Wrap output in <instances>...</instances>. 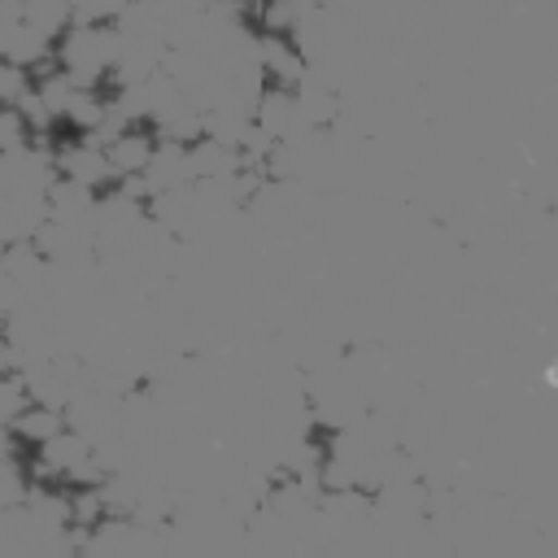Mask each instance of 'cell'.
Listing matches in <instances>:
<instances>
[{
  "label": "cell",
  "mask_w": 558,
  "mask_h": 558,
  "mask_svg": "<svg viewBox=\"0 0 558 558\" xmlns=\"http://www.w3.org/2000/svg\"><path fill=\"white\" fill-rule=\"evenodd\" d=\"M122 35L113 22H70L57 39H52V57L57 65L78 83V87H105L109 70L118 61Z\"/></svg>",
  "instance_id": "obj_1"
},
{
  "label": "cell",
  "mask_w": 558,
  "mask_h": 558,
  "mask_svg": "<svg viewBox=\"0 0 558 558\" xmlns=\"http://www.w3.org/2000/svg\"><path fill=\"white\" fill-rule=\"evenodd\" d=\"M0 57L13 61V65H22V70H31V65H39V61L52 57V39L44 31H35L31 22L17 17V22L0 26Z\"/></svg>",
  "instance_id": "obj_8"
},
{
  "label": "cell",
  "mask_w": 558,
  "mask_h": 558,
  "mask_svg": "<svg viewBox=\"0 0 558 558\" xmlns=\"http://www.w3.org/2000/svg\"><path fill=\"white\" fill-rule=\"evenodd\" d=\"M153 148H157V131H153L148 122H126L122 131H113V135L105 140V157H109V166H113L118 179L140 174V170L148 166Z\"/></svg>",
  "instance_id": "obj_3"
},
{
  "label": "cell",
  "mask_w": 558,
  "mask_h": 558,
  "mask_svg": "<svg viewBox=\"0 0 558 558\" xmlns=\"http://www.w3.org/2000/svg\"><path fill=\"white\" fill-rule=\"evenodd\" d=\"M140 183H144L148 196H153V192H166V187H183V183H192L187 144H179V140H157L148 166L140 170Z\"/></svg>",
  "instance_id": "obj_4"
},
{
  "label": "cell",
  "mask_w": 558,
  "mask_h": 558,
  "mask_svg": "<svg viewBox=\"0 0 558 558\" xmlns=\"http://www.w3.org/2000/svg\"><path fill=\"white\" fill-rule=\"evenodd\" d=\"M61 427H65V410L44 405V401H26V405L4 423V432H9V440H13L17 449L44 445V440H52Z\"/></svg>",
  "instance_id": "obj_5"
},
{
  "label": "cell",
  "mask_w": 558,
  "mask_h": 558,
  "mask_svg": "<svg viewBox=\"0 0 558 558\" xmlns=\"http://www.w3.org/2000/svg\"><path fill=\"white\" fill-rule=\"evenodd\" d=\"M31 140H35V135H31L26 118H22V109H17V105H0V153L26 148Z\"/></svg>",
  "instance_id": "obj_11"
},
{
  "label": "cell",
  "mask_w": 558,
  "mask_h": 558,
  "mask_svg": "<svg viewBox=\"0 0 558 558\" xmlns=\"http://www.w3.org/2000/svg\"><path fill=\"white\" fill-rule=\"evenodd\" d=\"M187 166H192V183H227L240 170V153L214 135H201L187 144Z\"/></svg>",
  "instance_id": "obj_6"
},
{
  "label": "cell",
  "mask_w": 558,
  "mask_h": 558,
  "mask_svg": "<svg viewBox=\"0 0 558 558\" xmlns=\"http://www.w3.org/2000/svg\"><path fill=\"white\" fill-rule=\"evenodd\" d=\"M44 205H48V218H57V222H87L92 227L96 192L74 183V179H65V174H57L48 183V192H44Z\"/></svg>",
  "instance_id": "obj_7"
},
{
  "label": "cell",
  "mask_w": 558,
  "mask_h": 558,
  "mask_svg": "<svg viewBox=\"0 0 558 558\" xmlns=\"http://www.w3.org/2000/svg\"><path fill=\"white\" fill-rule=\"evenodd\" d=\"M253 65L262 70L266 83H279V87H296L310 70V61H305V52L292 35H266V31H257Z\"/></svg>",
  "instance_id": "obj_2"
},
{
  "label": "cell",
  "mask_w": 558,
  "mask_h": 558,
  "mask_svg": "<svg viewBox=\"0 0 558 558\" xmlns=\"http://www.w3.org/2000/svg\"><path fill=\"white\" fill-rule=\"evenodd\" d=\"M301 13H305V0H257L248 22L253 31H266V35H292Z\"/></svg>",
  "instance_id": "obj_9"
},
{
  "label": "cell",
  "mask_w": 558,
  "mask_h": 558,
  "mask_svg": "<svg viewBox=\"0 0 558 558\" xmlns=\"http://www.w3.org/2000/svg\"><path fill=\"white\" fill-rule=\"evenodd\" d=\"M17 4H22V22H31L35 31H44L48 39H57L74 22L70 0H17Z\"/></svg>",
  "instance_id": "obj_10"
},
{
  "label": "cell",
  "mask_w": 558,
  "mask_h": 558,
  "mask_svg": "<svg viewBox=\"0 0 558 558\" xmlns=\"http://www.w3.org/2000/svg\"><path fill=\"white\" fill-rule=\"evenodd\" d=\"M26 87H31V70H22V65L0 57V105H13Z\"/></svg>",
  "instance_id": "obj_12"
}]
</instances>
